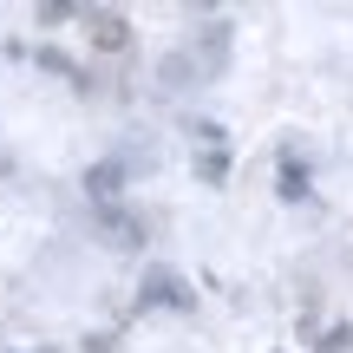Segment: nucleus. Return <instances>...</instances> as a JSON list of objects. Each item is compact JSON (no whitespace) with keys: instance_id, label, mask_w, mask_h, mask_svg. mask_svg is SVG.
Returning a JSON list of instances; mask_svg holds the SVG:
<instances>
[{"instance_id":"2","label":"nucleus","mask_w":353,"mask_h":353,"mask_svg":"<svg viewBox=\"0 0 353 353\" xmlns=\"http://www.w3.org/2000/svg\"><path fill=\"white\" fill-rule=\"evenodd\" d=\"M144 294H151V301H170V307H190V294H183V281H176V275H151V281H144Z\"/></svg>"},{"instance_id":"1","label":"nucleus","mask_w":353,"mask_h":353,"mask_svg":"<svg viewBox=\"0 0 353 353\" xmlns=\"http://www.w3.org/2000/svg\"><path fill=\"white\" fill-rule=\"evenodd\" d=\"M85 26H92V39H99L105 52L131 46V20H125V13H99V7H92V13H85Z\"/></svg>"}]
</instances>
